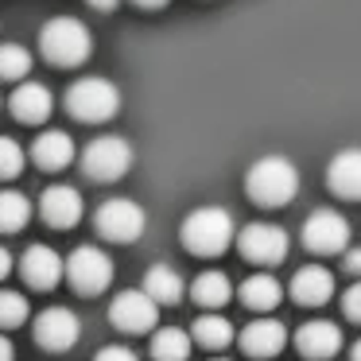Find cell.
Masks as SVG:
<instances>
[{
    "label": "cell",
    "mask_w": 361,
    "mask_h": 361,
    "mask_svg": "<svg viewBox=\"0 0 361 361\" xmlns=\"http://www.w3.org/2000/svg\"><path fill=\"white\" fill-rule=\"evenodd\" d=\"M32 71V51L20 43H0V78L4 82H24Z\"/></svg>",
    "instance_id": "26"
},
{
    "label": "cell",
    "mask_w": 361,
    "mask_h": 361,
    "mask_svg": "<svg viewBox=\"0 0 361 361\" xmlns=\"http://www.w3.org/2000/svg\"><path fill=\"white\" fill-rule=\"evenodd\" d=\"M136 4H140V8H164L167 0H136Z\"/></svg>",
    "instance_id": "35"
},
{
    "label": "cell",
    "mask_w": 361,
    "mask_h": 361,
    "mask_svg": "<svg viewBox=\"0 0 361 361\" xmlns=\"http://www.w3.org/2000/svg\"><path fill=\"white\" fill-rule=\"evenodd\" d=\"M24 164H27L24 148L12 136H0V179H16L24 171Z\"/></svg>",
    "instance_id": "28"
},
{
    "label": "cell",
    "mask_w": 361,
    "mask_h": 361,
    "mask_svg": "<svg viewBox=\"0 0 361 361\" xmlns=\"http://www.w3.org/2000/svg\"><path fill=\"white\" fill-rule=\"evenodd\" d=\"M82 195L74 187H66V183H55V187H47L39 195V214L43 221H47L51 229H71L82 221Z\"/></svg>",
    "instance_id": "13"
},
{
    "label": "cell",
    "mask_w": 361,
    "mask_h": 361,
    "mask_svg": "<svg viewBox=\"0 0 361 361\" xmlns=\"http://www.w3.org/2000/svg\"><path fill=\"white\" fill-rule=\"evenodd\" d=\"M330 295H334V276H330V268L307 264L291 276V299H295V303L322 307V303H330Z\"/></svg>",
    "instance_id": "17"
},
{
    "label": "cell",
    "mask_w": 361,
    "mask_h": 361,
    "mask_svg": "<svg viewBox=\"0 0 361 361\" xmlns=\"http://www.w3.org/2000/svg\"><path fill=\"white\" fill-rule=\"evenodd\" d=\"M94 361H140V357H136V353L128 350V345H102Z\"/></svg>",
    "instance_id": "30"
},
{
    "label": "cell",
    "mask_w": 361,
    "mask_h": 361,
    "mask_svg": "<svg viewBox=\"0 0 361 361\" xmlns=\"http://www.w3.org/2000/svg\"><path fill=\"white\" fill-rule=\"evenodd\" d=\"M233 233H237L233 214L221 210V206H198V210H190L179 229L187 252H195V257H221L233 245Z\"/></svg>",
    "instance_id": "2"
},
{
    "label": "cell",
    "mask_w": 361,
    "mask_h": 361,
    "mask_svg": "<svg viewBox=\"0 0 361 361\" xmlns=\"http://www.w3.org/2000/svg\"><path fill=\"white\" fill-rule=\"evenodd\" d=\"M0 361H16V345H12V338L0 330Z\"/></svg>",
    "instance_id": "32"
},
{
    "label": "cell",
    "mask_w": 361,
    "mask_h": 361,
    "mask_svg": "<svg viewBox=\"0 0 361 361\" xmlns=\"http://www.w3.org/2000/svg\"><path fill=\"white\" fill-rule=\"evenodd\" d=\"M350 361H361V338H357V342L350 345Z\"/></svg>",
    "instance_id": "36"
},
{
    "label": "cell",
    "mask_w": 361,
    "mask_h": 361,
    "mask_svg": "<svg viewBox=\"0 0 361 361\" xmlns=\"http://www.w3.org/2000/svg\"><path fill=\"white\" fill-rule=\"evenodd\" d=\"M66 280L74 283L78 295H102L113 283V257L97 245H78L66 257Z\"/></svg>",
    "instance_id": "7"
},
{
    "label": "cell",
    "mask_w": 361,
    "mask_h": 361,
    "mask_svg": "<svg viewBox=\"0 0 361 361\" xmlns=\"http://www.w3.org/2000/svg\"><path fill=\"white\" fill-rule=\"evenodd\" d=\"M303 245L311 252H322V257H330V252H345L350 249V221L342 218L338 210H314L311 218L303 221Z\"/></svg>",
    "instance_id": "10"
},
{
    "label": "cell",
    "mask_w": 361,
    "mask_h": 361,
    "mask_svg": "<svg viewBox=\"0 0 361 361\" xmlns=\"http://www.w3.org/2000/svg\"><path fill=\"white\" fill-rule=\"evenodd\" d=\"M237 249L252 264H280L288 257V233L280 226H272V221H249L237 233Z\"/></svg>",
    "instance_id": "9"
},
{
    "label": "cell",
    "mask_w": 361,
    "mask_h": 361,
    "mask_svg": "<svg viewBox=\"0 0 361 361\" xmlns=\"http://www.w3.org/2000/svg\"><path fill=\"white\" fill-rule=\"evenodd\" d=\"M27 314H32V307H27V299L20 295V291L0 288V330L24 326V322H27Z\"/></svg>",
    "instance_id": "27"
},
{
    "label": "cell",
    "mask_w": 361,
    "mask_h": 361,
    "mask_svg": "<svg viewBox=\"0 0 361 361\" xmlns=\"http://www.w3.org/2000/svg\"><path fill=\"white\" fill-rule=\"evenodd\" d=\"M288 345V326L280 319H252L249 326L241 330V350L249 357H276V353Z\"/></svg>",
    "instance_id": "16"
},
{
    "label": "cell",
    "mask_w": 361,
    "mask_h": 361,
    "mask_svg": "<svg viewBox=\"0 0 361 361\" xmlns=\"http://www.w3.org/2000/svg\"><path fill=\"white\" fill-rule=\"evenodd\" d=\"M210 361H229V357H210Z\"/></svg>",
    "instance_id": "37"
},
{
    "label": "cell",
    "mask_w": 361,
    "mask_h": 361,
    "mask_svg": "<svg viewBox=\"0 0 361 361\" xmlns=\"http://www.w3.org/2000/svg\"><path fill=\"white\" fill-rule=\"evenodd\" d=\"M66 109H71V117L86 121V125H102V121L117 117L121 90L109 78H97V74L94 78H78L66 90Z\"/></svg>",
    "instance_id": "4"
},
{
    "label": "cell",
    "mask_w": 361,
    "mask_h": 361,
    "mask_svg": "<svg viewBox=\"0 0 361 361\" xmlns=\"http://www.w3.org/2000/svg\"><path fill=\"white\" fill-rule=\"evenodd\" d=\"M342 264H345V272H350V276H361V245H353V249L342 252Z\"/></svg>",
    "instance_id": "31"
},
{
    "label": "cell",
    "mask_w": 361,
    "mask_h": 361,
    "mask_svg": "<svg viewBox=\"0 0 361 361\" xmlns=\"http://www.w3.org/2000/svg\"><path fill=\"white\" fill-rule=\"evenodd\" d=\"M237 295H241V303L249 307V311H276L280 299H283V288H280L276 276L257 272V276H249V280L237 288Z\"/></svg>",
    "instance_id": "21"
},
{
    "label": "cell",
    "mask_w": 361,
    "mask_h": 361,
    "mask_svg": "<svg viewBox=\"0 0 361 361\" xmlns=\"http://www.w3.org/2000/svg\"><path fill=\"white\" fill-rule=\"evenodd\" d=\"M326 187L338 198H361V148H345L330 159Z\"/></svg>",
    "instance_id": "19"
},
{
    "label": "cell",
    "mask_w": 361,
    "mask_h": 361,
    "mask_svg": "<svg viewBox=\"0 0 361 361\" xmlns=\"http://www.w3.org/2000/svg\"><path fill=\"white\" fill-rule=\"evenodd\" d=\"M94 226L105 241L133 245V241H140L144 226H148V214H144V206L133 202V198H109V202L97 206Z\"/></svg>",
    "instance_id": "6"
},
{
    "label": "cell",
    "mask_w": 361,
    "mask_h": 361,
    "mask_svg": "<svg viewBox=\"0 0 361 361\" xmlns=\"http://www.w3.org/2000/svg\"><path fill=\"white\" fill-rule=\"evenodd\" d=\"M133 167V144L125 136H97L82 148V171L94 183H117Z\"/></svg>",
    "instance_id": "5"
},
{
    "label": "cell",
    "mask_w": 361,
    "mask_h": 361,
    "mask_svg": "<svg viewBox=\"0 0 361 361\" xmlns=\"http://www.w3.org/2000/svg\"><path fill=\"white\" fill-rule=\"evenodd\" d=\"M190 299H195L198 307H206V311H221V307L233 299V283H229L226 272L210 268V272L195 276V283H190Z\"/></svg>",
    "instance_id": "20"
},
{
    "label": "cell",
    "mask_w": 361,
    "mask_h": 361,
    "mask_svg": "<svg viewBox=\"0 0 361 361\" xmlns=\"http://www.w3.org/2000/svg\"><path fill=\"white\" fill-rule=\"evenodd\" d=\"M86 4H90V8H97V12H113L121 0H86Z\"/></svg>",
    "instance_id": "34"
},
{
    "label": "cell",
    "mask_w": 361,
    "mask_h": 361,
    "mask_svg": "<svg viewBox=\"0 0 361 361\" xmlns=\"http://www.w3.org/2000/svg\"><path fill=\"white\" fill-rule=\"evenodd\" d=\"M245 190L257 206H288L299 195V167L288 156H260L245 175Z\"/></svg>",
    "instance_id": "1"
},
{
    "label": "cell",
    "mask_w": 361,
    "mask_h": 361,
    "mask_svg": "<svg viewBox=\"0 0 361 361\" xmlns=\"http://www.w3.org/2000/svg\"><path fill=\"white\" fill-rule=\"evenodd\" d=\"M12 264H16V260H12V252L4 249V245H0V280H4V276L12 272Z\"/></svg>",
    "instance_id": "33"
},
{
    "label": "cell",
    "mask_w": 361,
    "mask_h": 361,
    "mask_svg": "<svg viewBox=\"0 0 361 361\" xmlns=\"http://www.w3.org/2000/svg\"><path fill=\"white\" fill-rule=\"evenodd\" d=\"M66 272V260L59 257L51 245H27L24 257H20V276H24L27 288L35 291H51Z\"/></svg>",
    "instance_id": "12"
},
{
    "label": "cell",
    "mask_w": 361,
    "mask_h": 361,
    "mask_svg": "<svg viewBox=\"0 0 361 361\" xmlns=\"http://www.w3.org/2000/svg\"><path fill=\"white\" fill-rule=\"evenodd\" d=\"M74 156H78V152H74V140L63 128H47V133H39L32 144V159L43 171H63V167L74 164Z\"/></svg>",
    "instance_id": "18"
},
{
    "label": "cell",
    "mask_w": 361,
    "mask_h": 361,
    "mask_svg": "<svg viewBox=\"0 0 361 361\" xmlns=\"http://www.w3.org/2000/svg\"><path fill=\"white\" fill-rule=\"evenodd\" d=\"M342 311H345V319L361 322V280L353 283V288H345V295H342Z\"/></svg>",
    "instance_id": "29"
},
{
    "label": "cell",
    "mask_w": 361,
    "mask_h": 361,
    "mask_svg": "<svg viewBox=\"0 0 361 361\" xmlns=\"http://www.w3.org/2000/svg\"><path fill=\"white\" fill-rule=\"evenodd\" d=\"M39 51L51 66H82L94 51V39H90V27L74 16H55L43 24L39 32Z\"/></svg>",
    "instance_id": "3"
},
{
    "label": "cell",
    "mask_w": 361,
    "mask_h": 361,
    "mask_svg": "<svg viewBox=\"0 0 361 361\" xmlns=\"http://www.w3.org/2000/svg\"><path fill=\"white\" fill-rule=\"evenodd\" d=\"M233 338H237L233 322H229L226 314H218V311L198 314V319H195V326H190V342L206 345V350H226V345L233 342Z\"/></svg>",
    "instance_id": "22"
},
{
    "label": "cell",
    "mask_w": 361,
    "mask_h": 361,
    "mask_svg": "<svg viewBox=\"0 0 361 361\" xmlns=\"http://www.w3.org/2000/svg\"><path fill=\"white\" fill-rule=\"evenodd\" d=\"M8 109L16 121H24V125H43V121L55 113V97H51V90L43 86V82H20L16 90H12L8 97Z\"/></svg>",
    "instance_id": "14"
},
{
    "label": "cell",
    "mask_w": 361,
    "mask_h": 361,
    "mask_svg": "<svg viewBox=\"0 0 361 361\" xmlns=\"http://www.w3.org/2000/svg\"><path fill=\"white\" fill-rule=\"evenodd\" d=\"M159 319V303L144 288H128L109 303V322L125 334H148Z\"/></svg>",
    "instance_id": "8"
},
{
    "label": "cell",
    "mask_w": 361,
    "mask_h": 361,
    "mask_svg": "<svg viewBox=\"0 0 361 361\" xmlns=\"http://www.w3.org/2000/svg\"><path fill=\"white\" fill-rule=\"evenodd\" d=\"M35 342L51 353L71 350L74 342L82 338V319L71 311V307H47V311L35 314Z\"/></svg>",
    "instance_id": "11"
},
{
    "label": "cell",
    "mask_w": 361,
    "mask_h": 361,
    "mask_svg": "<svg viewBox=\"0 0 361 361\" xmlns=\"http://www.w3.org/2000/svg\"><path fill=\"white\" fill-rule=\"evenodd\" d=\"M152 357L156 361H187L190 357V334L179 326H164L152 334Z\"/></svg>",
    "instance_id": "24"
},
{
    "label": "cell",
    "mask_w": 361,
    "mask_h": 361,
    "mask_svg": "<svg viewBox=\"0 0 361 361\" xmlns=\"http://www.w3.org/2000/svg\"><path fill=\"white\" fill-rule=\"evenodd\" d=\"M32 221V202L20 190H0V233H20Z\"/></svg>",
    "instance_id": "25"
},
{
    "label": "cell",
    "mask_w": 361,
    "mask_h": 361,
    "mask_svg": "<svg viewBox=\"0 0 361 361\" xmlns=\"http://www.w3.org/2000/svg\"><path fill=\"white\" fill-rule=\"evenodd\" d=\"M295 350L311 361H326L342 350V326L338 322H326V319H311L299 326L295 334Z\"/></svg>",
    "instance_id": "15"
},
{
    "label": "cell",
    "mask_w": 361,
    "mask_h": 361,
    "mask_svg": "<svg viewBox=\"0 0 361 361\" xmlns=\"http://www.w3.org/2000/svg\"><path fill=\"white\" fill-rule=\"evenodd\" d=\"M144 291H148L159 307H171V303L183 299L187 283H183V276L175 272L171 264H156V268H148V276H144Z\"/></svg>",
    "instance_id": "23"
}]
</instances>
